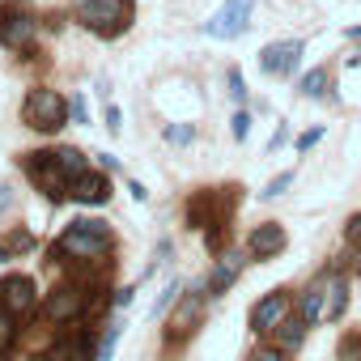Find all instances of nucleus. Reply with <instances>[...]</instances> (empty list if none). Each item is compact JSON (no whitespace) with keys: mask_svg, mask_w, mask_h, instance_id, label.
<instances>
[{"mask_svg":"<svg viewBox=\"0 0 361 361\" xmlns=\"http://www.w3.org/2000/svg\"><path fill=\"white\" fill-rule=\"evenodd\" d=\"M111 247H115V238L102 221H73L56 238V251L73 255V259H102V255H111Z\"/></svg>","mask_w":361,"mask_h":361,"instance_id":"nucleus-1","label":"nucleus"},{"mask_svg":"<svg viewBox=\"0 0 361 361\" xmlns=\"http://www.w3.org/2000/svg\"><path fill=\"white\" fill-rule=\"evenodd\" d=\"M73 5H77L81 26L102 35V39L123 35L128 22H132V0H73Z\"/></svg>","mask_w":361,"mask_h":361,"instance_id":"nucleus-2","label":"nucleus"},{"mask_svg":"<svg viewBox=\"0 0 361 361\" xmlns=\"http://www.w3.org/2000/svg\"><path fill=\"white\" fill-rule=\"evenodd\" d=\"M22 119L35 132H60L68 123V102L56 90H30V98L22 102Z\"/></svg>","mask_w":361,"mask_h":361,"instance_id":"nucleus-3","label":"nucleus"},{"mask_svg":"<svg viewBox=\"0 0 361 361\" xmlns=\"http://www.w3.org/2000/svg\"><path fill=\"white\" fill-rule=\"evenodd\" d=\"M39 39V22L18 9V5H0V47H9V51H30Z\"/></svg>","mask_w":361,"mask_h":361,"instance_id":"nucleus-4","label":"nucleus"},{"mask_svg":"<svg viewBox=\"0 0 361 361\" xmlns=\"http://www.w3.org/2000/svg\"><path fill=\"white\" fill-rule=\"evenodd\" d=\"M26 174L35 178V188L47 196V200H64L68 196V174H64V166L56 161V153H30L26 157Z\"/></svg>","mask_w":361,"mask_h":361,"instance_id":"nucleus-5","label":"nucleus"},{"mask_svg":"<svg viewBox=\"0 0 361 361\" xmlns=\"http://www.w3.org/2000/svg\"><path fill=\"white\" fill-rule=\"evenodd\" d=\"M90 310V293L81 289V285H60L51 298H47V306H43V314L51 319V323H73V319H81Z\"/></svg>","mask_w":361,"mask_h":361,"instance_id":"nucleus-6","label":"nucleus"},{"mask_svg":"<svg viewBox=\"0 0 361 361\" xmlns=\"http://www.w3.org/2000/svg\"><path fill=\"white\" fill-rule=\"evenodd\" d=\"M0 306H5L13 319H26V314L39 306L35 281H30V276H5V281H0Z\"/></svg>","mask_w":361,"mask_h":361,"instance_id":"nucleus-7","label":"nucleus"},{"mask_svg":"<svg viewBox=\"0 0 361 361\" xmlns=\"http://www.w3.org/2000/svg\"><path fill=\"white\" fill-rule=\"evenodd\" d=\"M200 314H204V293H178V302H174V314L166 319V331H170V340H183V336H192L196 331V323H200Z\"/></svg>","mask_w":361,"mask_h":361,"instance_id":"nucleus-8","label":"nucleus"},{"mask_svg":"<svg viewBox=\"0 0 361 361\" xmlns=\"http://www.w3.org/2000/svg\"><path fill=\"white\" fill-rule=\"evenodd\" d=\"M247 18H251V0H230L221 13H213V22L204 26L213 39H238L247 30Z\"/></svg>","mask_w":361,"mask_h":361,"instance_id":"nucleus-9","label":"nucleus"},{"mask_svg":"<svg viewBox=\"0 0 361 361\" xmlns=\"http://www.w3.org/2000/svg\"><path fill=\"white\" fill-rule=\"evenodd\" d=\"M319 289H323V323L344 319V306H348V281H344L336 268H327V272L319 276Z\"/></svg>","mask_w":361,"mask_h":361,"instance_id":"nucleus-10","label":"nucleus"},{"mask_svg":"<svg viewBox=\"0 0 361 361\" xmlns=\"http://www.w3.org/2000/svg\"><path fill=\"white\" fill-rule=\"evenodd\" d=\"M68 188H73L68 196H73L77 204H106V200H111V178L98 174V170H85L81 178H73Z\"/></svg>","mask_w":361,"mask_h":361,"instance_id":"nucleus-11","label":"nucleus"},{"mask_svg":"<svg viewBox=\"0 0 361 361\" xmlns=\"http://www.w3.org/2000/svg\"><path fill=\"white\" fill-rule=\"evenodd\" d=\"M289 314V293H268L255 310H251V331H276L281 327V319Z\"/></svg>","mask_w":361,"mask_h":361,"instance_id":"nucleus-12","label":"nucleus"},{"mask_svg":"<svg viewBox=\"0 0 361 361\" xmlns=\"http://www.w3.org/2000/svg\"><path fill=\"white\" fill-rule=\"evenodd\" d=\"M247 251L255 255V259H272L276 251H285V230L281 226H255L251 230V238H247Z\"/></svg>","mask_w":361,"mask_h":361,"instance_id":"nucleus-13","label":"nucleus"},{"mask_svg":"<svg viewBox=\"0 0 361 361\" xmlns=\"http://www.w3.org/2000/svg\"><path fill=\"white\" fill-rule=\"evenodd\" d=\"M298 56H302V43H272V47H264V73H276V77H285V73H293L298 68Z\"/></svg>","mask_w":361,"mask_h":361,"instance_id":"nucleus-14","label":"nucleus"},{"mask_svg":"<svg viewBox=\"0 0 361 361\" xmlns=\"http://www.w3.org/2000/svg\"><path fill=\"white\" fill-rule=\"evenodd\" d=\"M238 272H243V255H226V259L213 268V276H209V289H213V293H226V289L238 281Z\"/></svg>","mask_w":361,"mask_h":361,"instance_id":"nucleus-15","label":"nucleus"},{"mask_svg":"<svg viewBox=\"0 0 361 361\" xmlns=\"http://www.w3.org/2000/svg\"><path fill=\"white\" fill-rule=\"evenodd\" d=\"M56 161L64 166V174H68V183H73V178H81V174L90 170V161H85V153H81V149H73V145H64V149H56Z\"/></svg>","mask_w":361,"mask_h":361,"instance_id":"nucleus-16","label":"nucleus"},{"mask_svg":"<svg viewBox=\"0 0 361 361\" xmlns=\"http://www.w3.org/2000/svg\"><path fill=\"white\" fill-rule=\"evenodd\" d=\"M306 327H310L306 319H289V314H285V319H281V327H276V340H281V348H298V344L306 340Z\"/></svg>","mask_w":361,"mask_h":361,"instance_id":"nucleus-17","label":"nucleus"},{"mask_svg":"<svg viewBox=\"0 0 361 361\" xmlns=\"http://www.w3.org/2000/svg\"><path fill=\"white\" fill-rule=\"evenodd\" d=\"M302 319H306V323H323V289H319V285H310V289L302 293Z\"/></svg>","mask_w":361,"mask_h":361,"instance_id":"nucleus-18","label":"nucleus"},{"mask_svg":"<svg viewBox=\"0 0 361 361\" xmlns=\"http://www.w3.org/2000/svg\"><path fill=\"white\" fill-rule=\"evenodd\" d=\"M47 361H90V348L81 344V340H64V344H56L51 348V357Z\"/></svg>","mask_w":361,"mask_h":361,"instance_id":"nucleus-19","label":"nucleus"},{"mask_svg":"<svg viewBox=\"0 0 361 361\" xmlns=\"http://www.w3.org/2000/svg\"><path fill=\"white\" fill-rule=\"evenodd\" d=\"M302 94H306V98H323V94H327V73H323V68L306 73V77H302Z\"/></svg>","mask_w":361,"mask_h":361,"instance_id":"nucleus-20","label":"nucleus"},{"mask_svg":"<svg viewBox=\"0 0 361 361\" xmlns=\"http://www.w3.org/2000/svg\"><path fill=\"white\" fill-rule=\"evenodd\" d=\"M13 340H18V327H13V314L0 306V353H9L13 348Z\"/></svg>","mask_w":361,"mask_h":361,"instance_id":"nucleus-21","label":"nucleus"},{"mask_svg":"<svg viewBox=\"0 0 361 361\" xmlns=\"http://www.w3.org/2000/svg\"><path fill=\"white\" fill-rule=\"evenodd\" d=\"M35 247V234L30 230H13L9 234V251H30Z\"/></svg>","mask_w":361,"mask_h":361,"instance_id":"nucleus-22","label":"nucleus"},{"mask_svg":"<svg viewBox=\"0 0 361 361\" xmlns=\"http://www.w3.org/2000/svg\"><path fill=\"white\" fill-rule=\"evenodd\" d=\"M192 136H196V132H192L188 123H174V128H166V140H170V145H188Z\"/></svg>","mask_w":361,"mask_h":361,"instance_id":"nucleus-23","label":"nucleus"},{"mask_svg":"<svg viewBox=\"0 0 361 361\" xmlns=\"http://www.w3.org/2000/svg\"><path fill=\"white\" fill-rule=\"evenodd\" d=\"M289 183H293V174H276V178H272V183H268V188H264V196H268V200H272V196H281V192H285V188H289Z\"/></svg>","mask_w":361,"mask_h":361,"instance_id":"nucleus-24","label":"nucleus"},{"mask_svg":"<svg viewBox=\"0 0 361 361\" xmlns=\"http://www.w3.org/2000/svg\"><path fill=\"white\" fill-rule=\"evenodd\" d=\"M344 238H348V243H353V247L361 251V213H357V217H353V221L344 226Z\"/></svg>","mask_w":361,"mask_h":361,"instance_id":"nucleus-25","label":"nucleus"},{"mask_svg":"<svg viewBox=\"0 0 361 361\" xmlns=\"http://www.w3.org/2000/svg\"><path fill=\"white\" fill-rule=\"evenodd\" d=\"M247 132H251V115H247V111H238V115H234V136H238V140H247Z\"/></svg>","mask_w":361,"mask_h":361,"instance_id":"nucleus-26","label":"nucleus"},{"mask_svg":"<svg viewBox=\"0 0 361 361\" xmlns=\"http://www.w3.org/2000/svg\"><path fill=\"white\" fill-rule=\"evenodd\" d=\"M170 302H178V285H174V281H170V285H166V293L157 298V310H166ZM157 310H153V314H157Z\"/></svg>","mask_w":361,"mask_h":361,"instance_id":"nucleus-27","label":"nucleus"},{"mask_svg":"<svg viewBox=\"0 0 361 361\" xmlns=\"http://www.w3.org/2000/svg\"><path fill=\"white\" fill-rule=\"evenodd\" d=\"M251 361H285V353H281V348H255Z\"/></svg>","mask_w":361,"mask_h":361,"instance_id":"nucleus-28","label":"nucleus"},{"mask_svg":"<svg viewBox=\"0 0 361 361\" xmlns=\"http://www.w3.org/2000/svg\"><path fill=\"white\" fill-rule=\"evenodd\" d=\"M230 94H234V98H243V94H247V85H243V73H238V68L230 73Z\"/></svg>","mask_w":361,"mask_h":361,"instance_id":"nucleus-29","label":"nucleus"},{"mask_svg":"<svg viewBox=\"0 0 361 361\" xmlns=\"http://www.w3.org/2000/svg\"><path fill=\"white\" fill-rule=\"evenodd\" d=\"M73 115H77V123H90V106H85V98H73Z\"/></svg>","mask_w":361,"mask_h":361,"instance_id":"nucleus-30","label":"nucleus"},{"mask_svg":"<svg viewBox=\"0 0 361 361\" xmlns=\"http://www.w3.org/2000/svg\"><path fill=\"white\" fill-rule=\"evenodd\" d=\"M319 136H323V132H319V128H310V132H302V136H298V149H310V145H314V140H319Z\"/></svg>","mask_w":361,"mask_h":361,"instance_id":"nucleus-31","label":"nucleus"},{"mask_svg":"<svg viewBox=\"0 0 361 361\" xmlns=\"http://www.w3.org/2000/svg\"><path fill=\"white\" fill-rule=\"evenodd\" d=\"M106 128H111V132L123 128V123H119V106H106Z\"/></svg>","mask_w":361,"mask_h":361,"instance_id":"nucleus-32","label":"nucleus"},{"mask_svg":"<svg viewBox=\"0 0 361 361\" xmlns=\"http://www.w3.org/2000/svg\"><path fill=\"white\" fill-rule=\"evenodd\" d=\"M13 204V188H5V183H0V213H5Z\"/></svg>","mask_w":361,"mask_h":361,"instance_id":"nucleus-33","label":"nucleus"},{"mask_svg":"<svg viewBox=\"0 0 361 361\" xmlns=\"http://www.w3.org/2000/svg\"><path fill=\"white\" fill-rule=\"evenodd\" d=\"M5 259H13V251H9V247H0V264H5Z\"/></svg>","mask_w":361,"mask_h":361,"instance_id":"nucleus-34","label":"nucleus"}]
</instances>
